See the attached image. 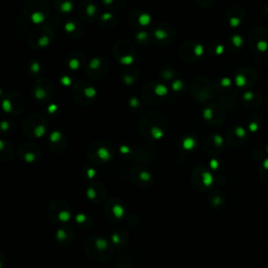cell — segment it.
Instances as JSON below:
<instances>
[{
	"label": "cell",
	"mask_w": 268,
	"mask_h": 268,
	"mask_svg": "<svg viewBox=\"0 0 268 268\" xmlns=\"http://www.w3.org/2000/svg\"><path fill=\"white\" fill-rule=\"evenodd\" d=\"M201 81H202L201 87L198 85L197 82H195L194 88H192V92L194 91L195 99H197L198 101H207L211 99L213 95V88L211 87V84L204 79H201Z\"/></svg>",
	"instance_id": "cell-17"
},
{
	"label": "cell",
	"mask_w": 268,
	"mask_h": 268,
	"mask_svg": "<svg viewBox=\"0 0 268 268\" xmlns=\"http://www.w3.org/2000/svg\"><path fill=\"white\" fill-rule=\"evenodd\" d=\"M203 54V47L200 44H195V43H187L181 48V56L188 60L192 61L197 59L198 57L202 56Z\"/></svg>",
	"instance_id": "cell-18"
},
{
	"label": "cell",
	"mask_w": 268,
	"mask_h": 268,
	"mask_svg": "<svg viewBox=\"0 0 268 268\" xmlns=\"http://www.w3.org/2000/svg\"><path fill=\"white\" fill-rule=\"evenodd\" d=\"M65 31H66V33L69 34V35H71V33H74L77 38L80 37L79 34H77V32H79L80 34H82V29H81V27L79 26V24H78L77 22L72 21V20H70L69 22H67V23L65 24Z\"/></svg>",
	"instance_id": "cell-32"
},
{
	"label": "cell",
	"mask_w": 268,
	"mask_h": 268,
	"mask_svg": "<svg viewBox=\"0 0 268 268\" xmlns=\"http://www.w3.org/2000/svg\"><path fill=\"white\" fill-rule=\"evenodd\" d=\"M204 117L207 118L208 123L213 125H218L223 123L225 113L220 106L213 105L204 110Z\"/></svg>",
	"instance_id": "cell-16"
},
{
	"label": "cell",
	"mask_w": 268,
	"mask_h": 268,
	"mask_svg": "<svg viewBox=\"0 0 268 268\" xmlns=\"http://www.w3.org/2000/svg\"><path fill=\"white\" fill-rule=\"evenodd\" d=\"M54 7L58 12L63 14H69L74 10L72 0H54Z\"/></svg>",
	"instance_id": "cell-28"
},
{
	"label": "cell",
	"mask_w": 268,
	"mask_h": 268,
	"mask_svg": "<svg viewBox=\"0 0 268 268\" xmlns=\"http://www.w3.org/2000/svg\"><path fill=\"white\" fill-rule=\"evenodd\" d=\"M56 239L58 241V243L62 246H67L70 245L72 241L75 239V233L72 228L68 226V225H61L58 230H57V234H56Z\"/></svg>",
	"instance_id": "cell-19"
},
{
	"label": "cell",
	"mask_w": 268,
	"mask_h": 268,
	"mask_svg": "<svg viewBox=\"0 0 268 268\" xmlns=\"http://www.w3.org/2000/svg\"><path fill=\"white\" fill-rule=\"evenodd\" d=\"M260 178L268 183V158L262 163L261 168L259 169Z\"/></svg>",
	"instance_id": "cell-34"
},
{
	"label": "cell",
	"mask_w": 268,
	"mask_h": 268,
	"mask_svg": "<svg viewBox=\"0 0 268 268\" xmlns=\"http://www.w3.org/2000/svg\"><path fill=\"white\" fill-rule=\"evenodd\" d=\"M89 172H92V173H94V171H93V170H89ZM93 175H94V174H91V173H90V174H89V178L93 177Z\"/></svg>",
	"instance_id": "cell-45"
},
{
	"label": "cell",
	"mask_w": 268,
	"mask_h": 268,
	"mask_svg": "<svg viewBox=\"0 0 268 268\" xmlns=\"http://www.w3.org/2000/svg\"><path fill=\"white\" fill-rule=\"evenodd\" d=\"M223 146V140L219 135H214L210 137L205 143V150L209 154L217 155L221 151Z\"/></svg>",
	"instance_id": "cell-24"
},
{
	"label": "cell",
	"mask_w": 268,
	"mask_h": 268,
	"mask_svg": "<svg viewBox=\"0 0 268 268\" xmlns=\"http://www.w3.org/2000/svg\"><path fill=\"white\" fill-rule=\"evenodd\" d=\"M23 130L28 136L39 138L45 132V120L38 114L29 115L27 119H24Z\"/></svg>",
	"instance_id": "cell-4"
},
{
	"label": "cell",
	"mask_w": 268,
	"mask_h": 268,
	"mask_svg": "<svg viewBox=\"0 0 268 268\" xmlns=\"http://www.w3.org/2000/svg\"><path fill=\"white\" fill-rule=\"evenodd\" d=\"M47 30H50V29L42 28V29H38V31L34 32L30 36V43L35 47L47 46L48 44H50V42L52 41V38H53V33Z\"/></svg>",
	"instance_id": "cell-13"
},
{
	"label": "cell",
	"mask_w": 268,
	"mask_h": 268,
	"mask_svg": "<svg viewBox=\"0 0 268 268\" xmlns=\"http://www.w3.org/2000/svg\"><path fill=\"white\" fill-rule=\"evenodd\" d=\"M40 68H41V65L38 62H32L31 70L34 72V74H39Z\"/></svg>",
	"instance_id": "cell-42"
},
{
	"label": "cell",
	"mask_w": 268,
	"mask_h": 268,
	"mask_svg": "<svg viewBox=\"0 0 268 268\" xmlns=\"http://www.w3.org/2000/svg\"><path fill=\"white\" fill-rule=\"evenodd\" d=\"M114 54L116 59H118L123 64H131L135 57V52L132 45L127 41H120L116 43L114 47Z\"/></svg>",
	"instance_id": "cell-9"
},
{
	"label": "cell",
	"mask_w": 268,
	"mask_h": 268,
	"mask_svg": "<svg viewBox=\"0 0 268 268\" xmlns=\"http://www.w3.org/2000/svg\"><path fill=\"white\" fill-rule=\"evenodd\" d=\"M19 156L27 162H35L41 156V150L37 145L34 143H23L18 149Z\"/></svg>",
	"instance_id": "cell-12"
},
{
	"label": "cell",
	"mask_w": 268,
	"mask_h": 268,
	"mask_svg": "<svg viewBox=\"0 0 268 268\" xmlns=\"http://www.w3.org/2000/svg\"><path fill=\"white\" fill-rule=\"evenodd\" d=\"M87 198L95 204H100L105 200L106 190L101 183H91L86 191Z\"/></svg>",
	"instance_id": "cell-15"
},
{
	"label": "cell",
	"mask_w": 268,
	"mask_h": 268,
	"mask_svg": "<svg viewBox=\"0 0 268 268\" xmlns=\"http://www.w3.org/2000/svg\"><path fill=\"white\" fill-rule=\"evenodd\" d=\"M102 2H103V4H104L106 7L116 9V6L114 5V0H102Z\"/></svg>",
	"instance_id": "cell-43"
},
{
	"label": "cell",
	"mask_w": 268,
	"mask_h": 268,
	"mask_svg": "<svg viewBox=\"0 0 268 268\" xmlns=\"http://www.w3.org/2000/svg\"><path fill=\"white\" fill-rule=\"evenodd\" d=\"M125 205L119 199L112 197L110 198L105 205V213L107 218L112 222H116L121 220L125 216Z\"/></svg>",
	"instance_id": "cell-7"
},
{
	"label": "cell",
	"mask_w": 268,
	"mask_h": 268,
	"mask_svg": "<svg viewBox=\"0 0 268 268\" xmlns=\"http://www.w3.org/2000/svg\"><path fill=\"white\" fill-rule=\"evenodd\" d=\"M86 256L95 262H106L113 256L112 245L105 238L100 236H91L84 243Z\"/></svg>",
	"instance_id": "cell-1"
},
{
	"label": "cell",
	"mask_w": 268,
	"mask_h": 268,
	"mask_svg": "<svg viewBox=\"0 0 268 268\" xmlns=\"http://www.w3.org/2000/svg\"><path fill=\"white\" fill-rule=\"evenodd\" d=\"M50 147L55 152H62L66 147V139L59 131H54L50 135Z\"/></svg>",
	"instance_id": "cell-23"
},
{
	"label": "cell",
	"mask_w": 268,
	"mask_h": 268,
	"mask_svg": "<svg viewBox=\"0 0 268 268\" xmlns=\"http://www.w3.org/2000/svg\"><path fill=\"white\" fill-rule=\"evenodd\" d=\"M116 268H132L128 263H120L119 265H117V267Z\"/></svg>",
	"instance_id": "cell-44"
},
{
	"label": "cell",
	"mask_w": 268,
	"mask_h": 268,
	"mask_svg": "<svg viewBox=\"0 0 268 268\" xmlns=\"http://www.w3.org/2000/svg\"><path fill=\"white\" fill-rule=\"evenodd\" d=\"M108 69V64L104 58H94L87 65L86 74L90 79H100L102 78Z\"/></svg>",
	"instance_id": "cell-10"
},
{
	"label": "cell",
	"mask_w": 268,
	"mask_h": 268,
	"mask_svg": "<svg viewBox=\"0 0 268 268\" xmlns=\"http://www.w3.org/2000/svg\"><path fill=\"white\" fill-rule=\"evenodd\" d=\"M231 41L233 42V45H235V47H240V46L242 45V39H241V37L234 36V37H232Z\"/></svg>",
	"instance_id": "cell-39"
},
{
	"label": "cell",
	"mask_w": 268,
	"mask_h": 268,
	"mask_svg": "<svg viewBox=\"0 0 268 268\" xmlns=\"http://www.w3.org/2000/svg\"><path fill=\"white\" fill-rule=\"evenodd\" d=\"M246 137H248L246 131L241 127L231 129L226 135V139L229 143L232 145L233 147H239V146H241L246 140Z\"/></svg>",
	"instance_id": "cell-21"
},
{
	"label": "cell",
	"mask_w": 268,
	"mask_h": 268,
	"mask_svg": "<svg viewBox=\"0 0 268 268\" xmlns=\"http://www.w3.org/2000/svg\"><path fill=\"white\" fill-rule=\"evenodd\" d=\"M194 187L198 191H207L213 183V176L203 167H198L194 170L192 174Z\"/></svg>",
	"instance_id": "cell-6"
},
{
	"label": "cell",
	"mask_w": 268,
	"mask_h": 268,
	"mask_svg": "<svg viewBox=\"0 0 268 268\" xmlns=\"http://www.w3.org/2000/svg\"><path fill=\"white\" fill-rule=\"evenodd\" d=\"M34 94L36 99L40 101L47 100L48 97H50V94H52V85L46 80H39L35 84Z\"/></svg>",
	"instance_id": "cell-22"
},
{
	"label": "cell",
	"mask_w": 268,
	"mask_h": 268,
	"mask_svg": "<svg viewBox=\"0 0 268 268\" xmlns=\"http://www.w3.org/2000/svg\"><path fill=\"white\" fill-rule=\"evenodd\" d=\"M47 214L52 220L59 224H64L71 217V210L67 202L63 200H54L47 208Z\"/></svg>",
	"instance_id": "cell-2"
},
{
	"label": "cell",
	"mask_w": 268,
	"mask_h": 268,
	"mask_svg": "<svg viewBox=\"0 0 268 268\" xmlns=\"http://www.w3.org/2000/svg\"><path fill=\"white\" fill-rule=\"evenodd\" d=\"M266 100H267V102H268V92H267V95H266Z\"/></svg>",
	"instance_id": "cell-46"
},
{
	"label": "cell",
	"mask_w": 268,
	"mask_h": 268,
	"mask_svg": "<svg viewBox=\"0 0 268 268\" xmlns=\"http://www.w3.org/2000/svg\"><path fill=\"white\" fill-rule=\"evenodd\" d=\"M250 45L259 52H265L268 48V31L266 29H254L249 37Z\"/></svg>",
	"instance_id": "cell-8"
},
{
	"label": "cell",
	"mask_w": 268,
	"mask_h": 268,
	"mask_svg": "<svg viewBox=\"0 0 268 268\" xmlns=\"http://www.w3.org/2000/svg\"><path fill=\"white\" fill-rule=\"evenodd\" d=\"M87 154L90 160H92L94 163L103 164L111 160L113 156V149L108 143L95 142L88 148Z\"/></svg>",
	"instance_id": "cell-3"
},
{
	"label": "cell",
	"mask_w": 268,
	"mask_h": 268,
	"mask_svg": "<svg viewBox=\"0 0 268 268\" xmlns=\"http://www.w3.org/2000/svg\"><path fill=\"white\" fill-rule=\"evenodd\" d=\"M224 196L221 194V192H214L210 197V203L214 208H219L224 203Z\"/></svg>",
	"instance_id": "cell-31"
},
{
	"label": "cell",
	"mask_w": 268,
	"mask_h": 268,
	"mask_svg": "<svg viewBox=\"0 0 268 268\" xmlns=\"http://www.w3.org/2000/svg\"><path fill=\"white\" fill-rule=\"evenodd\" d=\"M244 100L245 102L251 106L253 105V107H258L261 104V99L260 97L252 92H248L244 94Z\"/></svg>",
	"instance_id": "cell-33"
},
{
	"label": "cell",
	"mask_w": 268,
	"mask_h": 268,
	"mask_svg": "<svg viewBox=\"0 0 268 268\" xmlns=\"http://www.w3.org/2000/svg\"><path fill=\"white\" fill-rule=\"evenodd\" d=\"M182 88H183V83H182V81L177 80V81H175V82L173 83V90H174V91H179V90H181Z\"/></svg>",
	"instance_id": "cell-41"
},
{
	"label": "cell",
	"mask_w": 268,
	"mask_h": 268,
	"mask_svg": "<svg viewBox=\"0 0 268 268\" xmlns=\"http://www.w3.org/2000/svg\"><path fill=\"white\" fill-rule=\"evenodd\" d=\"M80 14L86 20H93L97 15V8L94 4L91 3H83L79 9Z\"/></svg>",
	"instance_id": "cell-27"
},
{
	"label": "cell",
	"mask_w": 268,
	"mask_h": 268,
	"mask_svg": "<svg viewBox=\"0 0 268 268\" xmlns=\"http://www.w3.org/2000/svg\"><path fill=\"white\" fill-rule=\"evenodd\" d=\"M131 177L133 181L139 187H149L152 183V174L141 167H136L131 171Z\"/></svg>",
	"instance_id": "cell-14"
},
{
	"label": "cell",
	"mask_w": 268,
	"mask_h": 268,
	"mask_svg": "<svg viewBox=\"0 0 268 268\" xmlns=\"http://www.w3.org/2000/svg\"><path fill=\"white\" fill-rule=\"evenodd\" d=\"M84 62V58H82L81 54H74V56L69 57L67 60V66L71 70H78Z\"/></svg>",
	"instance_id": "cell-30"
},
{
	"label": "cell",
	"mask_w": 268,
	"mask_h": 268,
	"mask_svg": "<svg viewBox=\"0 0 268 268\" xmlns=\"http://www.w3.org/2000/svg\"><path fill=\"white\" fill-rule=\"evenodd\" d=\"M152 36L159 43H170L174 39V30L167 23H158L152 29Z\"/></svg>",
	"instance_id": "cell-11"
},
{
	"label": "cell",
	"mask_w": 268,
	"mask_h": 268,
	"mask_svg": "<svg viewBox=\"0 0 268 268\" xmlns=\"http://www.w3.org/2000/svg\"><path fill=\"white\" fill-rule=\"evenodd\" d=\"M130 70H125L124 75H123V80L126 84H132L133 82L136 81V78H137V70H133L132 74L130 75Z\"/></svg>",
	"instance_id": "cell-35"
},
{
	"label": "cell",
	"mask_w": 268,
	"mask_h": 268,
	"mask_svg": "<svg viewBox=\"0 0 268 268\" xmlns=\"http://www.w3.org/2000/svg\"><path fill=\"white\" fill-rule=\"evenodd\" d=\"M256 82V74L253 69L244 68L241 69L236 78V83L239 87H250Z\"/></svg>",
	"instance_id": "cell-20"
},
{
	"label": "cell",
	"mask_w": 268,
	"mask_h": 268,
	"mask_svg": "<svg viewBox=\"0 0 268 268\" xmlns=\"http://www.w3.org/2000/svg\"><path fill=\"white\" fill-rule=\"evenodd\" d=\"M129 105H130L131 108H134V109L140 107V103L138 102V100L136 99V97H132V99L129 101Z\"/></svg>",
	"instance_id": "cell-40"
},
{
	"label": "cell",
	"mask_w": 268,
	"mask_h": 268,
	"mask_svg": "<svg viewBox=\"0 0 268 268\" xmlns=\"http://www.w3.org/2000/svg\"><path fill=\"white\" fill-rule=\"evenodd\" d=\"M75 222L82 229H89L92 224V218L84 213H79L75 217Z\"/></svg>",
	"instance_id": "cell-29"
},
{
	"label": "cell",
	"mask_w": 268,
	"mask_h": 268,
	"mask_svg": "<svg viewBox=\"0 0 268 268\" xmlns=\"http://www.w3.org/2000/svg\"><path fill=\"white\" fill-rule=\"evenodd\" d=\"M228 18L232 27H238L242 20L244 19V12L240 7L235 6L228 12Z\"/></svg>",
	"instance_id": "cell-26"
},
{
	"label": "cell",
	"mask_w": 268,
	"mask_h": 268,
	"mask_svg": "<svg viewBox=\"0 0 268 268\" xmlns=\"http://www.w3.org/2000/svg\"><path fill=\"white\" fill-rule=\"evenodd\" d=\"M130 23L136 27H147L151 21V17L143 12H132L129 17Z\"/></svg>",
	"instance_id": "cell-25"
},
{
	"label": "cell",
	"mask_w": 268,
	"mask_h": 268,
	"mask_svg": "<svg viewBox=\"0 0 268 268\" xmlns=\"http://www.w3.org/2000/svg\"><path fill=\"white\" fill-rule=\"evenodd\" d=\"M75 100L81 105H89L96 96L95 88L86 82H79L72 90Z\"/></svg>",
	"instance_id": "cell-5"
},
{
	"label": "cell",
	"mask_w": 268,
	"mask_h": 268,
	"mask_svg": "<svg viewBox=\"0 0 268 268\" xmlns=\"http://www.w3.org/2000/svg\"><path fill=\"white\" fill-rule=\"evenodd\" d=\"M136 38H137L138 41L145 42V41H147V40L149 39V35H148L147 33H146V32H142V31H141V32H139V33L137 34Z\"/></svg>",
	"instance_id": "cell-38"
},
{
	"label": "cell",
	"mask_w": 268,
	"mask_h": 268,
	"mask_svg": "<svg viewBox=\"0 0 268 268\" xmlns=\"http://www.w3.org/2000/svg\"><path fill=\"white\" fill-rule=\"evenodd\" d=\"M101 23L105 27V23H109V28H112L113 24H115L114 16L111 13H104L101 16Z\"/></svg>",
	"instance_id": "cell-36"
},
{
	"label": "cell",
	"mask_w": 268,
	"mask_h": 268,
	"mask_svg": "<svg viewBox=\"0 0 268 268\" xmlns=\"http://www.w3.org/2000/svg\"><path fill=\"white\" fill-rule=\"evenodd\" d=\"M183 149L185 150H191L195 147V138L193 137H185L183 138Z\"/></svg>",
	"instance_id": "cell-37"
}]
</instances>
